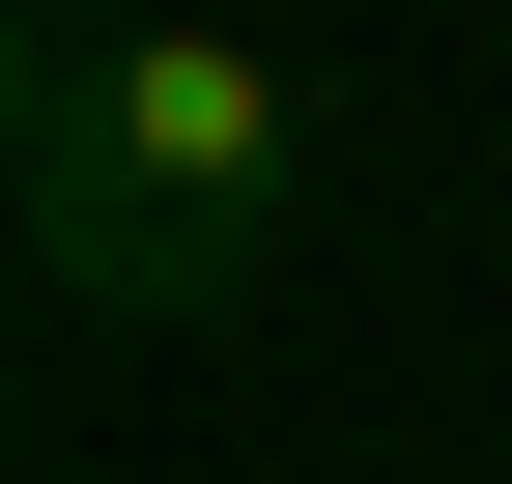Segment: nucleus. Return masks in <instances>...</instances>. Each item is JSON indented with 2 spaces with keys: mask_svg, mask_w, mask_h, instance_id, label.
<instances>
[{
  "mask_svg": "<svg viewBox=\"0 0 512 484\" xmlns=\"http://www.w3.org/2000/svg\"><path fill=\"white\" fill-rule=\"evenodd\" d=\"M313 228V86L256 29H114V57H29V285L114 342H228Z\"/></svg>",
  "mask_w": 512,
  "mask_h": 484,
  "instance_id": "1",
  "label": "nucleus"
},
{
  "mask_svg": "<svg viewBox=\"0 0 512 484\" xmlns=\"http://www.w3.org/2000/svg\"><path fill=\"white\" fill-rule=\"evenodd\" d=\"M114 29H171V0H29V57H114Z\"/></svg>",
  "mask_w": 512,
  "mask_h": 484,
  "instance_id": "2",
  "label": "nucleus"
}]
</instances>
